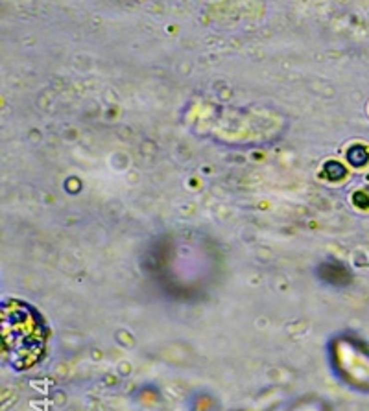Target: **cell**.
I'll return each mask as SVG.
<instances>
[{
  "instance_id": "6da1fadb",
  "label": "cell",
  "mask_w": 369,
  "mask_h": 411,
  "mask_svg": "<svg viewBox=\"0 0 369 411\" xmlns=\"http://www.w3.org/2000/svg\"><path fill=\"white\" fill-rule=\"evenodd\" d=\"M46 328L35 310L9 301L2 306V354L13 369H31L44 354Z\"/></svg>"
}]
</instances>
